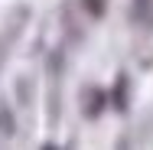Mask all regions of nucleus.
<instances>
[{"mask_svg": "<svg viewBox=\"0 0 153 150\" xmlns=\"http://www.w3.org/2000/svg\"><path fill=\"white\" fill-rule=\"evenodd\" d=\"M42 150H56V147H42Z\"/></svg>", "mask_w": 153, "mask_h": 150, "instance_id": "423d86ee", "label": "nucleus"}, {"mask_svg": "<svg viewBox=\"0 0 153 150\" xmlns=\"http://www.w3.org/2000/svg\"><path fill=\"white\" fill-rule=\"evenodd\" d=\"M104 108H108V91L98 88V85H88L85 88V98H82V114L88 121H94V118H101Z\"/></svg>", "mask_w": 153, "mask_h": 150, "instance_id": "f03ea898", "label": "nucleus"}, {"mask_svg": "<svg viewBox=\"0 0 153 150\" xmlns=\"http://www.w3.org/2000/svg\"><path fill=\"white\" fill-rule=\"evenodd\" d=\"M127 20L137 30L153 33V0H130L127 3Z\"/></svg>", "mask_w": 153, "mask_h": 150, "instance_id": "f257e3e1", "label": "nucleus"}, {"mask_svg": "<svg viewBox=\"0 0 153 150\" xmlns=\"http://www.w3.org/2000/svg\"><path fill=\"white\" fill-rule=\"evenodd\" d=\"M82 7H85V13H88L91 20H98V16L104 13V0H82Z\"/></svg>", "mask_w": 153, "mask_h": 150, "instance_id": "39448f33", "label": "nucleus"}, {"mask_svg": "<svg viewBox=\"0 0 153 150\" xmlns=\"http://www.w3.org/2000/svg\"><path fill=\"white\" fill-rule=\"evenodd\" d=\"M16 134V111L7 98H0V137H13Z\"/></svg>", "mask_w": 153, "mask_h": 150, "instance_id": "7ed1b4c3", "label": "nucleus"}, {"mask_svg": "<svg viewBox=\"0 0 153 150\" xmlns=\"http://www.w3.org/2000/svg\"><path fill=\"white\" fill-rule=\"evenodd\" d=\"M13 88H16V101H20V104H33V91H36V85H33L30 75H20V78L13 82Z\"/></svg>", "mask_w": 153, "mask_h": 150, "instance_id": "20e7f679", "label": "nucleus"}]
</instances>
